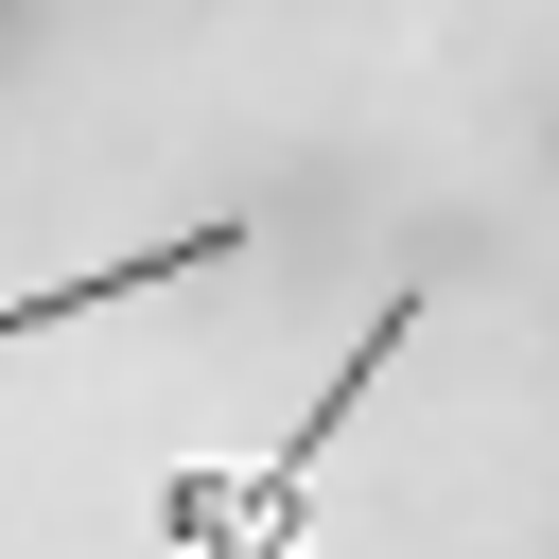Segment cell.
<instances>
[{
	"instance_id": "cell-1",
	"label": "cell",
	"mask_w": 559,
	"mask_h": 559,
	"mask_svg": "<svg viewBox=\"0 0 559 559\" xmlns=\"http://www.w3.org/2000/svg\"><path fill=\"white\" fill-rule=\"evenodd\" d=\"M419 280H384V314L349 332V367L314 384V419H280V454H245V472H157V559H314V472L349 454V419H367V384L419 349Z\"/></svg>"
},
{
	"instance_id": "cell-2",
	"label": "cell",
	"mask_w": 559,
	"mask_h": 559,
	"mask_svg": "<svg viewBox=\"0 0 559 559\" xmlns=\"http://www.w3.org/2000/svg\"><path fill=\"white\" fill-rule=\"evenodd\" d=\"M227 262H245V210H210V227H157L140 262H87V280H35V297H0V349L70 332V314H105V297H157V280H227Z\"/></svg>"
}]
</instances>
